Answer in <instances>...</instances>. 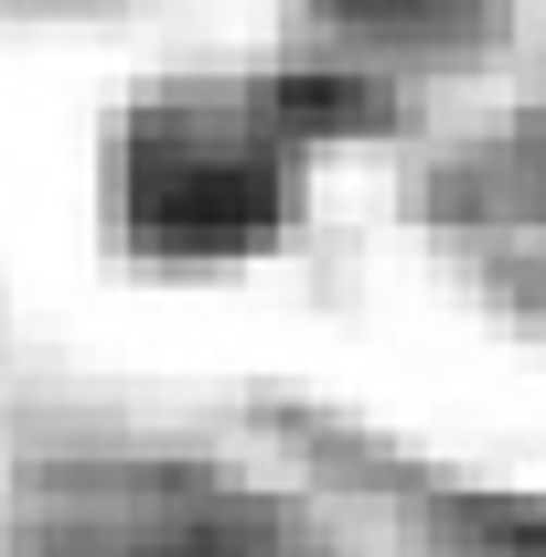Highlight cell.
Masks as SVG:
<instances>
[{
  "label": "cell",
  "instance_id": "obj_1",
  "mask_svg": "<svg viewBox=\"0 0 546 557\" xmlns=\"http://www.w3.org/2000/svg\"><path fill=\"white\" fill-rule=\"evenodd\" d=\"M289 161L300 129L258 119L247 97H194L129 139V214L161 247H247L289 205Z\"/></svg>",
  "mask_w": 546,
  "mask_h": 557
},
{
  "label": "cell",
  "instance_id": "obj_2",
  "mask_svg": "<svg viewBox=\"0 0 546 557\" xmlns=\"http://www.w3.org/2000/svg\"><path fill=\"white\" fill-rule=\"evenodd\" d=\"M364 33H397V44H439V33H461L482 0H343Z\"/></svg>",
  "mask_w": 546,
  "mask_h": 557
}]
</instances>
